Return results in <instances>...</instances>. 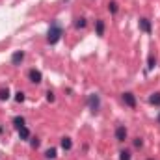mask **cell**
Here are the masks:
<instances>
[{
	"label": "cell",
	"mask_w": 160,
	"mask_h": 160,
	"mask_svg": "<svg viewBox=\"0 0 160 160\" xmlns=\"http://www.w3.org/2000/svg\"><path fill=\"white\" fill-rule=\"evenodd\" d=\"M147 160H155V158H147Z\"/></svg>",
	"instance_id": "603a6c76"
},
{
	"label": "cell",
	"mask_w": 160,
	"mask_h": 160,
	"mask_svg": "<svg viewBox=\"0 0 160 160\" xmlns=\"http://www.w3.org/2000/svg\"><path fill=\"white\" fill-rule=\"evenodd\" d=\"M138 28H140L142 32H145V34H151V32H153V26H151V21H149L147 17H142V19L138 21Z\"/></svg>",
	"instance_id": "3957f363"
},
{
	"label": "cell",
	"mask_w": 160,
	"mask_h": 160,
	"mask_svg": "<svg viewBox=\"0 0 160 160\" xmlns=\"http://www.w3.org/2000/svg\"><path fill=\"white\" fill-rule=\"evenodd\" d=\"M60 145H62V149H63V151H69V149L73 147V142H71V138L63 136V138H62V142H60Z\"/></svg>",
	"instance_id": "30bf717a"
},
{
	"label": "cell",
	"mask_w": 160,
	"mask_h": 160,
	"mask_svg": "<svg viewBox=\"0 0 160 160\" xmlns=\"http://www.w3.org/2000/svg\"><path fill=\"white\" fill-rule=\"evenodd\" d=\"M149 102H151V104H155V106H160V91L153 93V95L149 97Z\"/></svg>",
	"instance_id": "5bb4252c"
},
{
	"label": "cell",
	"mask_w": 160,
	"mask_h": 160,
	"mask_svg": "<svg viewBox=\"0 0 160 160\" xmlns=\"http://www.w3.org/2000/svg\"><path fill=\"white\" fill-rule=\"evenodd\" d=\"M130 158H132V153H130V151L125 149V151H121L119 153V160H130Z\"/></svg>",
	"instance_id": "e0dca14e"
},
{
	"label": "cell",
	"mask_w": 160,
	"mask_h": 160,
	"mask_svg": "<svg viewBox=\"0 0 160 160\" xmlns=\"http://www.w3.org/2000/svg\"><path fill=\"white\" fill-rule=\"evenodd\" d=\"M132 143H134V147H136V149H140V147L143 145V140H142V138H134V142H132Z\"/></svg>",
	"instance_id": "ffe728a7"
},
{
	"label": "cell",
	"mask_w": 160,
	"mask_h": 160,
	"mask_svg": "<svg viewBox=\"0 0 160 160\" xmlns=\"http://www.w3.org/2000/svg\"><path fill=\"white\" fill-rule=\"evenodd\" d=\"M158 121H160V116H158Z\"/></svg>",
	"instance_id": "cb8c5ba5"
},
{
	"label": "cell",
	"mask_w": 160,
	"mask_h": 160,
	"mask_svg": "<svg viewBox=\"0 0 160 160\" xmlns=\"http://www.w3.org/2000/svg\"><path fill=\"white\" fill-rule=\"evenodd\" d=\"M108 11H110L112 15H116V13L119 11V4H118L116 0H112V2H108Z\"/></svg>",
	"instance_id": "8fae6325"
},
{
	"label": "cell",
	"mask_w": 160,
	"mask_h": 160,
	"mask_svg": "<svg viewBox=\"0 0 160 160\" xmlns=\"http://www.w3.org/2000/svg\"><path fill=\"white\" fill-rule=\"evenodd\" d=\"M88 106H89V110L95 114V112H99L101 110V97L97 95V93H91L89 97H88Z\"/></svg>",
	"instance_id": "7a4b0ae2"
},
{
	"label": "cell",
	"mask_w": 160,
	"mask_h": 160,
	"mask_svg": "<svg viewBox=\"0 0 160 160\" xmlns=\"http://www.w3.org/2000/svg\"><path fill=\"white\" fill-rule=\"evenodd\" d=\"M155 65H157L155 56H149V60H147V69H155Z\"/></svg>",
	"instance_id": "ac0fdd59"
},
{
	"label": "cell",
	"mask_w": 160,
	"mask_h": 160,
	"mask_svg": "<svg viewBox=\"0 0 160 160\" xmlns=\"http://www.w3.org/2000/svg\"><path fill=\"white\" fill-rule=\"evenodd\" d=\"M24 123H26V121H24V118H22V116H15V118H13V125H15V128L24 127Z\"/></svg>",
	"instance_id": "4fadbf2b"
},
{
	"label": "cell",
	"mask_w": 160,
	"mask_h": 160,
	"mask_svg": "<svg viewBox=\"0 0 160 160\" xmlns=\"http://www.w3.org/2000/svg\"><path fill=\"white\" fill-rule=\"evenodd\" d=\"M104 28H106V26H104V21H102V19H97V21H95V32H97V36L102 38V36H104Z\"/></svg>",
	"instance_id": "ba28073f"
},
{
	"label": "cell",
	"mask_w": 160,
	"mask_h": 160,
	"mask_svg": "<svg viewBox=\"0 0 160 160\" xmlns=\"http://www.w3.org/2000/svg\"><path fill=\"white\" fill-rule=\"evenodd\" d=\"M24 99H26V97H24L22 91H17V93H15V101H17V102H22Z\"/></svg>",
	"instance_id": "d6986e66"
},
{
	"label": "cell",
	"mask_w": 160,
	"mask_h": 160,
	"mask_svg": "<svg viewBox=\"0 0 160 160\" xmlns=\"http://www.w3.org/2000/svg\"><path fill=\"white\" fill-rule=\"evenodd\" d=\"M123 102L128 106V108H136V95L132 91H125L123 93Z\"/></svg>",
	"instance_id": "277c9868"
},
{
	"label": "cell",
	"mask_w": 160,
	"mask_h": 160,
	"mask_svg": "<svg viewBox=\"0 0 160 160\" xmlns=\"http://www.w3.org/2000/svg\"><path fill=\"white\" fill-rule=\"evenodd\" d=\"M30 145H32L34 149H38V147H39V138H32V142H30Z\"/></svg>",
	"instance_id": "7402d4cb"
},
{
	"label": "cell",
	"mask_w": 160,
	"mask_h": 160,
	"mask_svg": "<svg viewBox=\"0 0 160 160\" xmlns=\"http://www.w3.org/2000/svg\"><path fill=\"white\" fill-rule=\"evenodd\" d=\"M24 62V50H15L11 56V65H21Z\"/></svg>",
	"instance_id": "8992f818"
},
{
	"label": "cell",
	"mask_w": 160,
	"mask_h": 160,
	"mask_svg": "<svg viewBox=\"0 0 160 160\" xmlns=\"http://www.w3.org/2000/svg\"><path fill=\"white\" fill-rule=\"evenodd\" d=\"M127 134H128V132H127V127H125V125H119V127L116 128V140H118V142H125V140H127Z\"/></svg>",
	"instance_id": "52a82bcc"
},
{
	"label": "cell",
	"mask_w": 160,
	"mask_h": 160,
	"mask_svg": "<svg viewBox=\"0 0 160 160\" xmlns=\"http://www.w3.org/2000/svg\"><path fill=\"white\" fill-rule=\"evenodd\" d=\"M86 24H88V21H86L84 17H77V19H75V28H77V30L86 28Z\"/></svg>",
	"instance_id": "7c38bea8"
},
{
	"label": "cell",
	"mask_w": 160,
	"mask_h": 160,
	"mask_svg": "<svg viewBox=\"0 0 160 160\" xmlns=\"http://www.w3.org/2000/svg\"><path fill=\"white\" fill-rule=\"evenodd\" d=\"M54 99H56V97H54V93L48 89V91H47V101H48V102H54Z\"/></svg>",
	"instance_id": "44dd1931"
},
{
	"label": "cell",
	"mask_w": 160,
	"mask_h": 160,
	"mask_svg": "<svg viewBox=\"0 0 160 160\" xmlns=\"http://www.w3.org/2000/svg\"><path fill=\"white\" fill-rule=\"evenodd\" d=\"M9 99V89L8 88H2L0 89V101H8Z\"/></svg>",
	"instance_id": "2e32d148"
},
{
	"label": "cell",
	"mask_w": 160,
	"mask_h": 160,
	"mask_svg": "<svg viewBox=\"0 0 160 160\" xmlns=\"http://www.w3.org/2000/svg\"><path fill=\"white\" fill-rule=\"evenodd\" d=\"M62 36H63L62 24H60L58 21L50 22V28H48V32H47V43H48V45H56L58 41L62 39Z\"/></svg>",
	"instance_id": "6da1fadb"
},
{
	"label": "cell",
	"mask_w": 160,
	"mask_h": 160,
	"mask_svg": "<svg viewBox=\"0 0 160 160\" xmlns=\"http://www.w3.org/2000/svg\"><path fill=\"white\" fill-rule=\"evenodd\" d=\"M28 78H30L32 84H41L43 75H41V71H38V69H30V71H28Z\"/></svg>",
	"instance_id": "5b68a950"
},
{
	"label": "cell",
	"mask_w": 160,
	"mask_h": 160,
	"mask_svg": "<svg viewBox=\"0 0 160 160\" xmlns=\"http://www.w3.org/2000/svg\"><path fill=\"white\" fill-rule=\"evenodd\" d=\"M45 158H47V160H54V158H56V149H54V147L47 149V151H45Z\"/></svg>",
	"instance_id": "9a60e30c"
},
{
	"label": "cell",
	"mask_w": 160,
	"mask_h": 160,
	"mask_svg": "<svg viewBox=\"0 0 160 160\" xmlns=\"http://www.w3.org/2000/svg\"><path fill=\"white\" fill-rule=\"evenodd\" d=\"M17 130H19V138H21V140H30V130H28L26 125L21 127V128H17Z\"/></svg>",
	"instance_id": "9c48e42d"
}]
</instances>
